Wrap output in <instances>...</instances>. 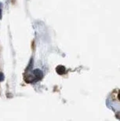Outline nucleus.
<instances>
[{
    "label": "nucleus",
    "instance_id": "f257e3e1",
    "mask_svg": "<svg viewBox=\"0 0 120 121\" xmlns=\"http://www.w3.org/2000/svg\"><path fill=\"white\" fill-rule=\"evenodd\" d=\"M3 79H4V76H3V74L0 72V81H2Z\"/></svg>",
    "mask_w": 120,
    "mask_h": 121
},
{
    "label": "nucleus",
    "instance_id": "f03ea898",
    "mask_svg": "<svg viewBox=\"0 0 120 121\" xmlns=\"http://www.w3.org/2000/svg\"><path fill=\"white\" fill-rule=\"evenodd\" d=\"M2 17V5L0 3V18Z\"/></svg>",
    "mask_w": 120,
    "mask_h": 121
}]
</instances>
